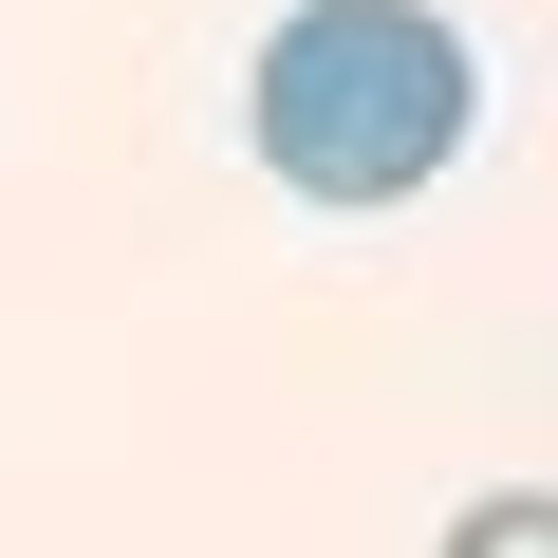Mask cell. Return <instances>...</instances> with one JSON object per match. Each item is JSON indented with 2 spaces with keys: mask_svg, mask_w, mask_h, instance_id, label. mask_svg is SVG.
Instances as JSON below:
<instances>
[{
  "mask_svg": "<svg viewBox=\"0 0 558 558\" xmlns=\"http://www.w3.org/2000/svg\"><path fill=\"white\" fill-rule=\"evenodd\" d=\"M242 131H260V168L299 205L373 223V205L447 186V149L484 131V57H465L447 0H299L260 38V75H242Z\"/></svg>",
  "mask_w": 558,
  "mask_h": 558,
  "instance_id": "cell-1",
  "label": "cell"
},
{
  "mask_svg": "<svg viewBox=\"0 0 558 558\" xmlns=\"http://www.w3.org/2000/svg\"><path fill=\"white\" fill-rule=\"evenodd\" d=\"M447 558H558V484H484L447 521Z\"/></svg>",
  "mask_w": 558,
  "mask_h": 558,
  "instance_id": "cell-2",
  "label": "cell"
}]
</instances>
